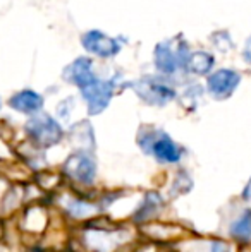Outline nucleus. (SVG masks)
I'll return each instance as SVG.
<instances>
[{
	"instance_id": "1",
	"label": "nucleus",
	"mask_w": 251,
	"mask_h": 252,
	"mask_svg": "<svg viewBox=\"0 0 251 252\" xmlns=\"http://www.w3.org/2000/svg\"><path fill=\"white\" fill-rule=\"evenodd\" d=\"M189 43L182 36H174L157 43L153 50V63L162 77L178 76L186 72V63L191 55Z\"/></svg>"
},
{
	"instance_id": "2",
	"label": "nucleus",
	"mask_w": 251,
	"mask_h": 252,
	"mask_svg": "<svg viewBox=\"0 0 251 252\" xmlns=\"http://www.w3.org/2000/svg\"><path fill=\"white\" fill-rule=\"evenodd\" d=\"M243 83V74L234 67H218L205 81V91L217 101H225L238 91Z\"/></svg>"
},
{
	"instance_id": "3",
	"label": "nucleus",
	"mask_w": 251,
	"mask_h": 252,
	"mask_svg": "<svg viewBox=\"0 0 251 252\" xmlns=\"http://www.w3.org/2000/svg\"><path fill=\"white\" fill-rule=\"evenodd\" d=\"M133 90L144 103L153 106H165L176 100L178 91L164 79V77L146 76L133 84Z\"/></svg>"
},
{
	"instance_id": "4",
	"label": "nucleus",
	"mask_w": 251,
	"mask_h": 252,
	"mask_svg": "<svg viewBox=\"0 0 251 252\" xmlns=\"http://www.w3.org/2000/svg\"><path fill=\"white\" fill-rule=\"evenodd\" d=\"M24 129H26L28 136L31 137V141H35L41 148L54 146L64 136L62 127L59 126V122L54 117L47 115V113H36V115H33L28 120Z\"/></svg>"
},
{
	"instance_id": "5",
	"label": "nucleus",
	"mask_w": 251,
	"mask_h": 252,
	"mask_svg": "<svg viewBox=\"0 0 251 252\" xmlns=\"http://www.w3.org/2000/svg\"><path fill=\"white\" fill-rule=\"evenodd\" d=\"M140 144L146 153H151L157 159L164 163H176L181 159L182 151L165 132L150 130L146 136L140 137Z\"/></svg>"
},
{
	"instance_id": "6",
	"label": "nucleus",
	"mask_w": 251,
	"mask_h": 252,
	"mask_svg": "<svg viewBox=\"0 0 251 252\" xmlns=\"http://www.w3.org/2000/svg\"><path fill=\"white\" fill-rule=\"evenodd\" d=\"M81 45L88 53L98 59H112L121 52V41L114 36L102 33L98 30H90L81 36Z\"/></svg>"
},
{
	"instance_id": "7",
	"label": "nucleus",
	"mask_w": 251,
	"mask_h": 252,
	"mask_svg": "<svg viewBox=\"0 0 251 252\" xmlns=\"http://www.w3.org/2000/svg\"><path fill=\"white\" fill-rule=\"evenodd\" d=\"M81 96L88 106V113L90 115H98L108 106L112 96H114V83L112 81H102L97 79L81 90Z\"/></svg>"
},
{
	"instance_id": "8",
	"label": "nucleus",
	"mask_w": 251,
	"mask_h": 252,
	"mask_svg": "<svg viewBox=\"0 0 251 252\" xmlns=\"http://www.w3.org/2000/svg\"><path fill=\"white\" fill-rule=\"evenodd\" d=\"M62 79L72 86L84 90L91 83L98 79L93 70V60L90 57H77L71 63H67L62 70Z\"/></svg>"
},
{
	"instance_id": "9",
	"label": "nucleus",
	"mask_w": 251,
	"mask_h": 252,
	"mask_svg": "<svg viewBox=\"0 0 251 252\" xmlns=\"http://www.w3.org/2000/svg\"><path fill=\"white\" fill-rule=\"evenodd\" d=\"M64 168L69 177L83 184H91L97 173V163L88 153H72L64 163Z\"/></svg>"
},
{
	"instance_id": "10",
	"label": "nucleus",
	"mask_w": 251,
	"mask_h": 252,
	"mask_svg": "<svg viewBox=\"0 0 251 252\" xmlns=\"http://www.w3.org/2000/svg\"><path fill=\"white\" fill-rule=\"evenodd\" d=\"M43 96L33 90H23L17 91L16 94L9 98V106L19 113H26V115H36L40 110L43 108Z\"/></svg>"
},
{
	"instance_id": "11",
	"label": "nucleus",
	"mask_w": 251,
	"mask_h": 252,
	"mask_svg": "<svg viewBox=\"0 0 251 252\" xmlns=\"http://www.w3.org/2000/svg\"><path fill=\"white\" fill-rule=\"evenodd\" d=\"M215 55L207 50H193L186 63V72L196 77H208L215 70Z\"/></svg>"
},
{
	"instance_id": "12",
	"label": "nucleus",
	"mask_w": 251,
	"mask_h": 252,
	"mask_svg": "<svg viewBox=\"0 0 251 252\" xmlns=\"http://www.w3.org/2000/svg\"><path fill=\"white\" fill-rule=\"evenodd\" d=\"M210 43L215 50H218L220 53H231V50H234L236 43L232 40L231 33L227 30H218L215 33L210 34Z\"/></svg>"
},
{
	"instance_id": "13",
	"label": "nucleus",
	"mask_w": 251,
	"mask_h": 252,
	"mask_svg": "<svg viewBox=\"0 0 251 252\" xmlns=\"http://www.w3.org/2000/svg\"><path fill=\"white\" fill-rule=\"evenodd\" d=\"M231 233L236 239L250 240L251 239V211H245L231 226Z\"/></svg>"
},
{
	"instance_id": "14",
	"label": "nucleus",
	"mask_w": 251,
	"mask_h": 252,
	"mask_svg": "<svg viewBox=\"0 0 251 252\" xmlns=\"http://www.w3.org/2000/svg\"><path fill=\"white\" fill-rule=\"evenodd\" d=\"M160 204H162V199L157 196V194H148L146 199L143 201V204H141L140 209H138V215H134V218H138V220L150 218V216L160 208Z\"/></svg>"
},
{
	"instance_id": "15",
	"label": "nucleus",
	"mask_w": 251,
	"mask_h": 252,
	"mask_svg": "<svg viewBox=\"0 0 251 252\" xmlns=\"http://www.w3.org/2000/svg\"><path fill=\"white\" fill-rule=\"evenodd\" d=\"M69 211L72 213L74 216H84L86 213H90V211H91V206H90V204H86V202L77 201V202H74V204L71 206Z\"/></svg>"
},
{
	"instance_id": "16",
	"label": "nucleus",
	"mask_w": 251,
	"mask_h": 252,
	"mask_svg": "<svg viewBox=\"0 0 251 252\" xmlns=\"http://www.w3.org/2000/svg\"><path fill=\"white\" fill-rule=\"evenodd\" d=\"M241 59L246 65L251 67V34L246 38L245 45H243V48H241Z\"/></svg>"
},
{
	"instance_id": "17",
	"label": "nucleus",
	"mask_w": 251,
	"mask_h": 252,
	"mask_svg": "<svg viewBox=\"0 0 251 252\" xmlns=\"http://www.w3.org/2000/svg\"><path fill=\"white\" fill-rule=\"evenodd\" d=\"M210 252H232L231 246L225 242H212L210 244Z\"/></svg>"
},
{
	"instance_id": "18",
	"label": "nucleus",
	"mask_w": 251,
	"mask_h": 252,
	"mask_svg": "<svg viewBox=\"0 0 251 252\" xmlns=\"http://www.w3.org/2000/svg\"><path fill=\"white\" fill-rule=\"evenodd\" d=\"M243 197H245L246 201H251V179H250L248 186L245 187V190H243Z\"/></svg>"
},
{
	"instance_id": "19",
	"label": "nucleus",
	"mask_w": 251,
	"mask_h": 252,
	"mask_svg": "<svg viewBox=\"0 0 251 252\" xmlns=\"http://www.w3.org/2000/svg\"><path fill=\"white\" fill-rule=\"evenodd\" d=\"M0 106H2V101H0Z\"/></svg>"
}]
</instances>
